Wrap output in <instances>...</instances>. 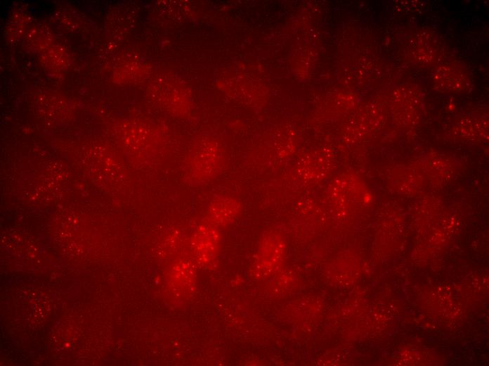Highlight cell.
<instances>
[{"instance_id": "1", "label": "cell", "mask_w": 489, "mask_h": 366, "mask_svg": "<svg viewBox=\"0 0 489 366\" xmlns=\"http://www.w3.org/2000/svg\"><path fill=\"white\" fill-rule=\"evenodd\" d=\"M221 232L219 227L211 222L199 225L193 237V251L197 263L207 266L216 259L221 247Z\"/></svg>"}, {"instance_id": "2", "label": "cell", "mask_w": 489, "mask_h": 366, "mask_svg": "<svg viewBox=\"0 0 489 366\" xmlns=\"http://www.w3.org/2000/svg\"><path fill=\"white\" fill-rule=\"evenodd\" d=\"M170 283L171 295L178 299L190 296L195 286L194 266L186 260L171 265Z\"/></svg>"}, {"instance_id": "3", "label": "cell", "mask_w": 489, "mask_h": 366, "mask_svg": "<svg viewBox=\"0 0 489 366\" xmlns=\"http://www.w3.org/2000/svg\"><path fill=\"white\" fill-rule=\"evenodd\" d=\"M240 211V204L234 198L219 196L209 204L207 212V222L213 225L226 226L231 223Z\"/></svg>"}]
</instances>
